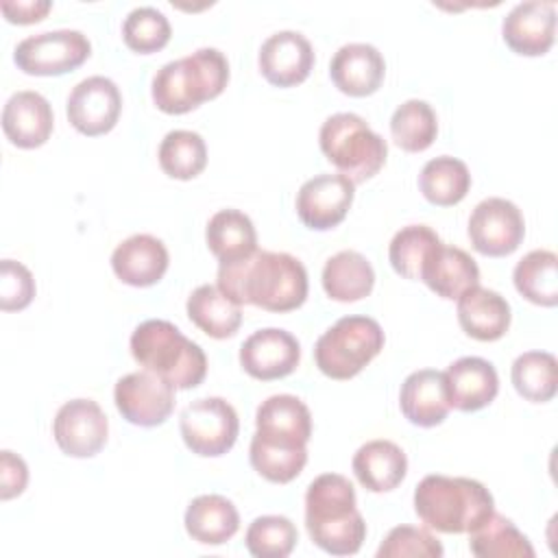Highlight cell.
<instances>
[{
    "label": "cell",
    "instance_id": "17",
    "mask_svg": "<svg viewBox=\"0 0 558 558\" xmlns=\"http://www.w3.org/2000/svg\"><path fill=\"white\" fill-rule=\"evenodd\" d=\"M506 46L523 57L545 54L556 39V7L554 2L527 0L514 4L501 22Z\"/></svg>",
    "mask_w": 558,
    "mask_h": 558
},
{
    "label": "cell",
    "instance_id": "34",
    "mask_svg": "<svg viewBox=\"0 0 558 558\" xmlns=\"http://www.w3.org/2000/svg\"><path fill=\"white\" fill-rule=\"evenodd\" d=\"M390 135L405 153L429 148L438 135V118L429 102L410 98L399 105L390 118Z\"/></svg>",
    "mask_w": 558,
    "mask_h": 558
},
{
    "label": "cell",
    "instance_id": "39",
    "mask_svg": "<svg viewBox=\"0 0 558 558\" xmlns=\"http://www.w3.org/2000/svg\"><path fill=\"white\" fill-rule=\"evenodd\" d=\"M170 35L172 28L168 17L155 7H137L122 22L124 44L140 54L161 50L170 41Z\"/></svg>",
    "mask_w": 558,
    "mask_h": 558
},
{
    "label": "cell",
    "instance_id": "26",
    "mask_svg": "<svg viewBox=\"0 0 558 558\" xmlns=\"http://www.w3.org/2000/svg\"><path fill=\"white\" fill-rule=\"evenodd\" d=\"M353 473L371 493H388L397 488L408 473V458L392 440H368L353 456Z\"/></svg>",
    "mask_w": 558,
    "mask_h": 558
},
{
    "label": "cell",
    "instance_id": "18",
    "mask_svg": "<svg viewBox=\"0 0 558 558\" xmlns=\"http://www.w3.org/2000/svg\"><path fill=\"white\" fill-rule=\"evenodd\" d=\"M264 78L275 87H294L303 83L314 68V48L296 31L272 33L257 57Z\"/></svg>",
    "mask_w": 558,
    "mask_h": 558
},
{
    "label": "cell",
    "instance_id": "3",
    "mask_svg": "<svg viewBox=\"0 0 558 558\" xmlns=\"http://www.w3.org/2000/svg\"><path fill=\"white\" fill-rule=\"evenodd\" d=\"M305 527L314 545L331 556H353L366 538L355 488L340 473L318 475L305 493Z\"/></svg>",
    "mask_w": 558,
    "mask_h": 558
},
{
    "label": "cell",
    "instance_id": "31",
    "mask_svg": "<svg viewBox=\"0 0 558 558\" xmlns=\"http://www.w3.org/2000/svg\"><path fill=\"white\" fill-rule=\"evenodd\" d=\"M469 549L480 558H532L534 547L519 527L495 510L469 532Z\"/></svg>",
    "mask_w": 558,
    "mask_h": 558
},
{
    "label": "cell",
    "instance_id": "32",
    "mask_svg": "<svg viewBox=\"0 0 558 558\" xmlns=\"http://www.w3.org/2000/svg\"><path fill=\"white\" fill-rule=\"evenodd\" d=\"M517 292L534 305L554 307L558 303V257L554 251H530L512 272Z\"/></svg>",
    "mask_w": 558,
    "mask_h": 558
},
{
    "label": "cell",
    "instance_id": "11",
    "mask_svg": "<svg viewBox=\"0 0 558 558\" xmlns=\"http://www.w3.org/2000/svg\"><path fill=\"white\" fill-rule=\"evenodd\" d=\"M525 235L521 209L501 196L484 198L469 218V240L486 257H504L519 248Z\"/></svg>",
    "mask_w": 558,
    "mask_h": 558
},
{
    "label": "cell",
    "instance_id": "35",
    "mask_svg": "<svg viewBox=\"0 0 558 558\" xmlns=\"http://www.w3.org/2000/svg\"><path fill=\"white\" fill-rule=\"evenodd\" d=\"M510 377L514 390L523 399L532 403H545L554 399L558 390V362L554 353L527 351L512 362Z\"/></svg>",
    "mask_w": 558,
    "mask_h": 558
},
{
    "label": "cell",
    "instance_id": "13",
    "mask_svg": "<svg viewBox=\"0 0 558 558\" xmlns=\"http://www.w3.org/2000/svg\"><path fill=\"white\" fill-rule=\"evenodd\" d=\"M109 434V421L102 408L92 399L65 401L52 421V436L59 449L72 458L96 456Z\"/></svg>",
    "mask_w": 558,
    "mask_h": 558
},
{
    "label": "cell",
    "instance_id": "24",
    "mask_svg": "<svg viewBox=\"0 0 558 558\" xmlns=\"http://www.w3.org/2000/svg\"><path fill=\"white\" fill-rule=\"evenodd\" d=\"M510 318L508 301L480 283L458 296V323L462 331L475 340H499L508 331Z\"/></svg>",
    "mask_w": 558,
    "mask_h": 558
},
{
    "label": "cell",
    "instance_id": "25",
    "mask_svg": "<svg viewBox=\"0 0 558 558\" xmlns=\"http://www.w3.org/2000/svg\"><path fill=\"white\" fill-rule=\"evenodd\" d=\"M421 281L440 299L453 301L480 283V268L466 251L440 242L427 257Z\"/></svg>",
    "mask_w": 558,
    "mask_h": 558
},
{
    "label": "cell",
    "instance_id": "9",
    "mask_svg": "<svg viewBox=\"0 0 558 558\" xmlns=\"http://www.w3.org/2000/svg\"><path fill=\"white\" fill-rule=\"evenodd\" d=\"M179 429L185 447L203 458L225 456L238 440V412L222 397H203L183 408Z\"/></svg>",
    "mask_w": 558,
    "mask_h": 558
},
{
    "label": "cell",
    "instance_id": "33",
    "mask_svg": "<svg viewBox=\"0 0 558 558\" xmlns=\"http://www.w3.org/2000/svg\"><path fill=\"white\" fill-rule=\"evenodd\" d=\"M471 187V172L464 161L440 155L429 159L418 174L421 194L438 207H451L460 203Z\"/></svg>",
    "mask_w": 558,
    "mask_h": 558
},
{
    "label": "cell",
    "instance_id": "22",
    "mask_svg": "<svg viewBox=\"0 0 558 558\" xmlns=\"http://www.w3.org/2000/svg\"><path fill=\"white\" fill-rule=\"evenodd\" d=\"M386 74L381 52L371 44H344L331 57L329 76L347 96H371L379 89Z\"/></svg>",
    "mask_w": 558,
    "mask_h": 558
},
{
    "label": "cell",
    "instance_id": "14",
    "mask_svg": "<svg viewBox=\"0 0 558 558\" xmlns=\"http://www.w3.org/2000/svg\"><path fill=\"white\" fill-rule=\"evenodd\" d=\"M68 120L70 124L87 135H105L109 133L122 111V96L118 85L107 76H87L74 85L68 96Z\"/></svg>",
    "mask_w": 558,
    "mask_h": 558
},
{
    "label": "cell",
    "instance_id": "19",
    "mask_svg": "<svg viewBox=\"0 0 558 558\" xmlns=\"http://www.w3.org/2000/svg\"><path fill=\"white\" fill-rule=\"evenodd\" d=\"M442 375L449 405L460 412L482 410L488 403H493V399L499 392L497 371L484 357H460L451 362Z\"/></svg>",
    "mask_w": 558,
    "mask_h": 558
},
{
    "label": "cell",
    "instance_id": "8",
    "mask_svg": "<svg viewBox=\"0 0 558 558\" xmlns=\"http://www.w3.org/2000/svg\"><path fill=\"white\" fill-rule=\"evenodd\" d=\"M384 349V331L371 316H342L314 347V360L331 379L355 377Z\"/></svg>",
    "mask_w": 558,
    "mask_h": 558
},
{
    "label": "cell",
    "instance_id": "23",
    "mask_svg": "<svg viewBox=\"0 0 558 558\" xmlns=\"http://www.w3.org/2000/svg\"><path fill=\"white\" fill-rule=\"evenodd\" d=\"M399 408L412 425H440L451 410L445 388V375L434 368H421L410 373L401 384Z\"/></svg>",
    "mask_w": 558,
    "mask_h": 558
},
{
    "label": "cell",
    "instance_id": "6",
    "mask_svg": "<svg viewBox=\"0 0 558 558\" xmlns=\"http://www.w3.org/2000/svg\"><path fill=\"white\" fill-rule=\"evenodd\" d=\"M131 355L144 371L159 375L179 390L196 388L207 375L205 351L161 318L144 320L133 329Z\"/></svg>",
    "mask_w": 558,
    "mask_h": 558
},
{
    "label": "cell",
    "instance_id": "30",
    "mask_svg": "<svg viewBox=\"0 0 558 558\" xmlns=\"http://www.w3.org/2000/svg\"><path fill=\"white\" fill-rule=\"evenodd\" d=\"M205 240L220 264L242 259L257 251V233L253 220L240 209L216 211L207 222Z\"/></svg>",
    "mask_w": 558,
    "mask_h": 558
},
{
    "label": "cell",
    "instance_id": "7",
    "mask_svg": "<svg viewBox=\"0 0 558 558\" xmlns=\"http://www.w3.org/2000/svg\"><path fill=\"white\" fill-rule=\"evenodd\" d=\"M318 144L329 163L353 183L375 177L386 163L388 144L357 113L329 116L318 133Z\"/></svg>",
    "mask_w": 558,
    "mask_h": 558
},
{
    "label": "cell",
    "instance_id": "36",
    "mask_svg": "<svg viewBox=\"0 0 558 558\" xmlns=\"http://www.w3.org/2000/svg\"><path fill=\"white\" fill-rule=\"evenodd\" d=\"M159 166L161 170L179 181H190L198 177L207 166V146L196 131L174 129L166 133L159 144Z\"/></svg>",
    "mask_w": 558,
    "mask_h": 558
},
{
    "label": "cell",
    "instance_id": "5",
    "mask_svg": "<svg viewBox=\"0 0 558 558\" xmlns=\"http://www.w3.org/2000/svg\"><path fill=\"white\" fill-rule=\"evenodd\" d=\"M414 510L436 532L469 534L495 510V501L477 480L425 475L414 488Z\"/></svg>",
    "mask_w": 558,
    "mask_h": 558
},
{
    "label": "cell",
    "instance_id": "41",
    "mask_svg": "<svg viewBox=\"0 0 558 558\" xmlns=\"http://www.w3.org/2000/svg\"><path fill=\"white\" fill-rule=\"evenodd\" d=\"M33 296H35V279L31 270L15 259H2L0 262V307L4 312H20L31 305Z\"/></svg>",
    "mask_w": 558,
    "mask_h": 558
},
{
    "label": "cell",
    "instance_id": "12",
    "mask_svg": "<svg viewBox=\"0 0 558 558\" xmlns=\"http://www.w3.org/2000/svg\"><path fill=\"white\" fill-rule=\"evenodd\" d=\"M113 401L122 418L129 423L155 427L174 410V386L150 371H137L116 381Z\"/></svg>",
    "mask_w": 558,
    "mask_h": 558
},
{
    "label": "cell",
    "instance_id": "37",
    "mask_svg": "<svg viewBox=\"0 0 558 558\" xmlns=\"http://www.w3.org/2000/svg\"><path fill=\"white\" fill-rule=\"evenodd\" d=\"M440 244L438 233L427 225H408L395 233L388 246V259L397 275L421 281V270Z\"/></svg>",
    "mask_w": 558,
    "mask_h": 558
},
{
    "label": "cell",
    "instance_id": "16",
    "mask_svg": "<svg viewBox=\"0 0 558 558\" xmlns=\"http://www.w3.org/2000/svg\"><path fill=\"white\" fill-rule=\"evenodd\" d=\"M301 360L299 340L277 327H266L253 331L240 347V364L242 368L262 381L281 379L290 375Z\"/></svg>",
    "mask_w": 558,
    "mask_h": 558
},
{
    "label": "cell",
    "instance_id": "40",
    "mask_svg": "<svg viewBox=\"0 0 558 558\" xmlns=\"http://www.w3.org/2000/svg\"><path fill=\"white\" fill-rule=\"evenodd\" d=\"M445 554L440 541L425 527L397 525L388 532L377 549V558H440Z\"/></svg>",
    "mask_w": 558,
    "mask_h": 558
},
{
    "label": "cell",
    "instance_id": "42",
    "mask_svg": "<svg viewBox=\"0 0 558 558\" xmlns=\"http://www.w3.org/2000/svg\"><path fill=\"white\" fill-rule=\"evenodd\" d=\"M26 484H28L26 462L17 453L2 449L0 451V499L7 501L22 495Z\"/></svg>",
    "mask_w": 558,
    "mask_h": 558
},
{
    "label": "cell",
    "instance_id": "4",
    "mask_svg": "<svg viewBox=\"0 0 558 558\" xmlns=\"http://www.w3.org/2000/svg\"><path fill=\"white\" fill-rule=\"evenodd\" d=\"M229 83V63L218 48H198L161 65L150 83L159 111L181 116L216 98Z\"/></svg>",
    "mask_w": 558,
    "mask_h": 558
},
{
    "label": "cell",
    "instance_id": "21",
    "mask_svg": "<svg viewBox=\"0 0 558 558\" xmlns=\"http://www.w3.org/2000/svg\"><path fill=\"white\" fill-rule=\"evenodd\" d=\"M111 268L126 286H155L168 270V248L155 235L135 233L113 248Z\"/></svg>",
    "mask_w": 558,
    "mask_h": 558
},
{
    "label": "cell",
    "instance_id": "28",
    "mask_svg": "<svg viewBox=\"0 0 558 558\" xmlns=\"http://www.w3.org/2000/svg\"><path fill=\"white\" fill-rule=\"evenodd\" d=\"M190 320L209 338L222 340L235 336L242 325V307L218 286H198L185 303Z\"/></svg>",
    "mask_w": 558,
    "mask_h": 558
},
{
    "label": "cell",
    "instance_id": "27",
    "mask_svg": "<svg viewBox=\"0 0 558 558\" xmlns=\"http://www.w3.org/2000/svg\"><path fill=\"white\" fill-rule=\"evenodd\" d=\"M185 530L201 545H222L235 536L240 514L231 499L222 495H198L185 510Z\"/></svg>",
    "mask_w": 558,
    "mask_h": 558
},
{
    "label": "cell",
    "instance_id": "1",
    "mask_svg": "<svg viewBox=\"0 0 558 558\" xmlns=\"http://www.w3.org/2000/svg\"><path fill=\"white\" fill-rule=\"evenodd\" d=\"M251 466L272 484L292 482L307 462L312 436L310 408L294 395H272L255 412Z\"/></svg>",
    "mask_w": 558,
    "mask_h": 558
},
{
    "label": "cell",
    "instance_id": "10",
    "mask_svg": "<svg viewBox=\"0 0 558 558\" xmlns=\"http://www.w3.org/2000/svg\"><path fill=\"white\" fill-rule=\"evenodd\" d=\"M92 54L87 35L72 28L46 31L22 39L15 46L13 61L24 74L59 76L76 70Z\"/></svg>",
    "mask_w": 558,
    "mask_h": 558
},
{
    "label": "cell",
    "instance_id": "43",
    "mask_svg": "<svg viewBox=\"0 0 558 558\" xmlns=\"http://www.w3.org/2000/svg\"><path fill=\"white\" fill-rule=\"evenodd\" d=\"M2 13L13 24H35L46 17L52 9L48 0H17V2H2Z\"/></svg>",
    "mask_w": 558,
    "mask_h": 558
},
{
    "label": "cell",
    "instance_id": "38",
    "mask_svg": "<svg viewBox=\"0 0 558 558\" xmlns=\"http://www.w3.org/2000/svg\"><path fill=\"white\" fill-rule=\"evenodd\" d=\"M296 541L294 523L281 514L257 517L244 536L248 554L257 558H286L292 554Z\"/></svg>",
    "mask_w": 558,
    "mask_h": 558
},
{
    "label": "cell",
    "instance_id": "2",
    "mask_svg": "<svg viewBox=\"0 0 558 558\" xmlns=\"http://www.w3.org/2000/svg\"><path fill=\"white\" fill-rule=\"evenodd\" d=\"M216 286L238 305L292 312L305 303L307 270L290 253L257 248L242 259L220 264Z\"/></svg>",
    "mask_w": 558,
    "mask_h": 558
},
{
    "label": "cell",
    "instance_id": "20",
    "mask_svg": "<svg viewBox=\"0 0 558 558\" xmlns=\"http://www.w3.org/2000/svg\"><path fill=\"white\" fill-rule=\"evenodd\" d=\"M54 116L50 102L31 89L15 92L2 109V131L17 148H37L48 142Z\"/></svg>",
    "mask_w": 558,
    "mask_h": 558
},
{
    "label": "cell",
    "instance_id": "15",
    "mask_svg": "<svg viewBox=\"0 0 558 558\" xmlns=\"http://www.w3.org/2000/svg\"><path fill=\"white\" fill-rule=\"evenodd\" d=\"M355 196V183L344 174H316L296 192V214L307 229L327 231L344 220Z\"/></svg>",
    "mask_w": 558,
    "mask_h": 558
},
{
    "label": "cell",
    "instance_id": "29",
    "mask_svg": "<svg viewBox=\"0 0 558 558\" xmlns=\"http://www.w3.org/2000/svg\"><path fill=\"white\" fill-rule=\"evenodd\" d=\"M320 281L329 299L353 303L371 294L375 286V270L362 253L340 251L325 262Z\"/></svg>",
    "mask_w": 558,
    "mask_h": 558
}]
</instances>
